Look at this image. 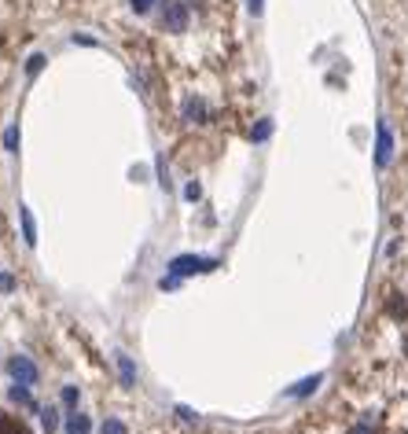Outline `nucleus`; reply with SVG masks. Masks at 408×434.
Wrapping results in <instances>:
<instances>
[{"mask_svg":"<svg viewBox=\"0 0 408 434\" xmlns=\"http://www.w3.org/2000/svg\"><path fill=\"white\" fill-rule=\"evenodd\" d=\"M173 276H195V272H213L218 269V258H203V254H181V258H173V262L166 265Z\"/></svg>","mask_w":408,"mask_h":434,"instance_id":"1","label":"nucleus"},{"mask_svg":"<svg viewBox=\"0 0 408 434\" xmlns=\"http://www.w3.org/2000/svg\"><path fill=\"white\" fill-rule=\"evenodd\" d=\"M8 372H11L15 383H23V386H33V383L41 379V368H37L26 354H15V357L8 361Z\"/></svg>","mask_w":408,"mask_h":434,"instance_id":"2","label":"nucleus"},{"mask_svg":"<svg viewBox=\"0 0 408 434\" xmlns=\"http://www.w3.org/2000/svg\"><path fill=\"white\" fill-rule=\"evenodd\" d=\"M162 30H169V33H184L188 30V8L181 4V0H166V8H162Z\"/></svg>","mask_w":408,"mask_h":434,"instance_id":"3","label":"nucleus"},{"mask_svg":"<svg viewBox=\"0 0 408 434\" xmlns=\"http://www.w3.org/2000/svg\"><path fill=\"white\" fill-rule=\"evenodd\" d=\"M390 159H394V133H390V125H386V122H379L375 125V166L386 169Z\"/></svg>","mask_w":408,"mask_h":434,"instance_id":"4","label":"nucleus"},{"mask_svg":"<svg viewBox=\"0 0 408 434\" xmlns=\"http://www.w3.org/2000/svg\"><path fill=\"white\" fill-rule=\"evenodd\" d=\"M114 361H118V379H122V386H136V364H133V357L118 350Z\"/></svg>","mask_w":408,"mask_h":434,"instance_id":"5","label":"nucleus"},{"mask_svg":"<svg viewBox=\"0 0 408 434\" xmlns=\"http://www.w3.org/2000/svg\"><path fill=\"white\" fill-rule=\"evenodd\" d=\"M0 434H30V427L15 412H0Z\"/></svg>","mask_w":408,"mask_h":434,"instance_id":"6","label":"nucleus"},{"mask_svg":"<svg viewBox=\"0 0 408 434\" xmlns=\"http://www.w3.org/2000/svg\"><path fill=\"white\" fill-rule=\"evenodd\" d=\"M320 383H324V376L316 372V376L302 379V383H298V386H291V390H287V398H309V394H313V390H316Z\"/></svg>","mask_w":408,"mask_h":434,"instance_id":"7","label":"nucleus"},{"mask_svg":"<svg viewBox=\"0 0 408 434\" xmlns=\"http://www.w3.org/2000/svg\"><path fill=\"white\" fill-rule=\"evenodd\" d=\"M18 217H23V240L26 247H37V225H33V213L26 206H18Z\"/></svg>","mask_w":408,"mask_h":434,"instance_id":"8","label":"nucleus"},{"mask_svg":"<svg viewBox=\"0 0 408 434\" xmlns=\"http://www.w3.org/2000/svg\"><path fill=\"white\" fill-rule=\"evenodd\" d=\"M92 430V420L85 412H70L67 416V434H89Z\"/></svg>","mask_w":408,"mask_h":434,"instance_id":"9","label":"nucleus"},{"mask_svg":"<svg viewBox=\"0 0 408 434\" xmlns=\"http://www.w3.org/2000/svg\"><path fill=\"white\" fill-rule=\"evenodd\" d=\"M184 118H188V122H206V103H203L199 96H191V100L184 103Z\"/></svg>","mask_w":408,"mask_h":434,"instance_id":"10","label":"nucleus"},{"mask_svg":"<svg viewBox=\"0 0 408 434\" xmlns=\"http://www.w3.org/2000/svg\"><path fill=\"white\" fill-rule=\"evenodd\" d=\"M269 137H272V118H262V122L250 129V140H254V144H262V140H269Z\"/></svg>","mask_w":408,"mask_h":434,"instance_id":"11","label":"nucleus"},{"mask_svg":"<svg viewBox=\"0 0 408 434\" xmlns=\"http://www.w3.org/2000/svg\"><path fill=\"white\" fill-rule=\"evenodd\" d=\"M8 398H11L15 405H33V394H30V386H23V383H15V386L8 390Z\"/></svg>","mask_w":408,"mask_h":434,"instance_id":"12","label":"nucleus"},{"mask_svg":"<svg viewBox=\"0 0 408 434\" xmlns=\"http://www.w3.org/2000/svg\"><path fill=\"white\" fill-rule=\"evenodd\" d=\"M59 401L67 405V408H77V401H81V390H77V386H63V394H59Z\"/></svg>","mask_w":408,"mask_h":434,"instance_id":"13","label":"nucleus"},{"mask_svg":"<svg viewBox=\"0 0 408 434\" xmlns=\"http://www.w3.org/2000/svg\"><path fill=\"white\" fill-rule=\"evenodd\" d=\"M18 140H23L18 125H8V129H4V147H8V151H18Z\"/></svg>","mask_w":408,"mask_h":434,"instance_id":"14","label":"nucleus"},{"mask_svg":"<svg viewBox=\"0 0 408 434\" xmlns=\"http://www.w3.org/2000/svg\"><path fill=\"white\" fill-rule=\"evenodd\" d=\"M100 434H129V427H125L122 420H103V427H100Z\"/></svg>","mask_w":408,"mask_h":434,"instance_id":"15","label":"nucleus"},{"mask_svg":"<svg viewBox=\"0 0 408 434\" xmlns=\"http://www.w3.org/2000/svg\"><path fill=\"white\" fill-rule=\"evenodd\" d=\"M41 67H45V55L33 52V55H30V63H26V74H30V78H37V74H41Z\"/></svg>","mask_w":408,"mask_h":434,"instance_id":"16","label":"nucleus"},{"mask_svg":"<svg viewBox=\"0 0 408 434\" xmlns=\"http://www.w3.org/2000/svg\"><path fill=\"white\" fill-rule=\"evenodd\" d=\"M41 420H45V430L52 434V430L59 427V412H55V408H45V412H41Z\"/></svg>","mask_w":408,"mask_h":434,"instance_id":"17","label":"nucleus"},{"mask_svg":"<svg viewBox=\"0 0 408 434\" xmlns=\"http://www.w3.org/2000/svg\"><path fill=\"white\" fill-rule=\"evenodd\" d=\"M11 291H15V276L0 272V295H11Z\"/></svg>","mask_w":408,"mask_h":434,"instance_id":"18","label":"nucleus"},{"mask_svg":"<svg viewBox=\"0 0 408 434\" xmlns=\"http://www.w3.org/2000/svg\"><path fill=\"white\" fill-rule=\"evenodd\" d=\"M177 284H181V276H173V272H169V276H162V280H159V287H162V291H173Z\"/></svg>","mask_w":408,"mask_h":434,"instance_id":"19","label":"nucleus"},{"mask_svg":"<svg viewBox=\"0 0 408 434\" xmlns=\"http://www.w3.org/2000/svg\"><path fill=\"white\" fill-rule=\"evenodd\" d=\"M199 195H203V188H199L195 181H191V184L184 188V199H188V203H195V199H199Z\"/></svg>","mask_w":408,"mask_h":434,"instance_id":"20","label":"nucleus"},{"mask_svg":"<svg viewBox=\"0 0 408 434\" xmlns=\"http://www.w3.org/2000/svg\"><path fill=\"white\" fill-rule=\"evenodd\" d=\"M129 8H133L136 15H144V11H151V0H129Z\"/></svg>","mask_w":408,"mask_h":434,"instance_id":"21","label":"nucleus"},{"mask_svg":"<svg viewBox=\"0 0 408 434\" xmlns=\"http://www.w3.org/2000/svg\"><path fill=\"white\" fill-rule=\"evenodd\" d=\"M247 11L250 15H262L265 11V0H247Z\"/></svg>","mask_w":408,"mask_h":434,"instance_id":"22","label":"nucleus"},{"mask_svg":"<svg viewBox=\"0 0 408 434\" xmlns=\"http://www.w3.org/2000/svg\"><path fill=\"white\" fill-rule=\"evenodd\" d=\"M177 416H181V420H188V423H191V420H195V412H191V408H188V405H177Z\"/></svg>","mask_w":408,"mask_h":434,"instance_id":"23","label":"nucleus"},{"mask_svg":"<svg viewBox=\"0 0 408 434\" xmlns=\"http://www.w3.org/2000/svg\"><path fill=\"white\" fill-rule=\"evenodd\" d=\"M74 45H85V48H92V45H96V41H92V37H85V33H81V37L74 33Z\"/></svg>","mask_w":408,"mask_h":434,"instance_id":"24","label":"nucleus"}]
</instances>
